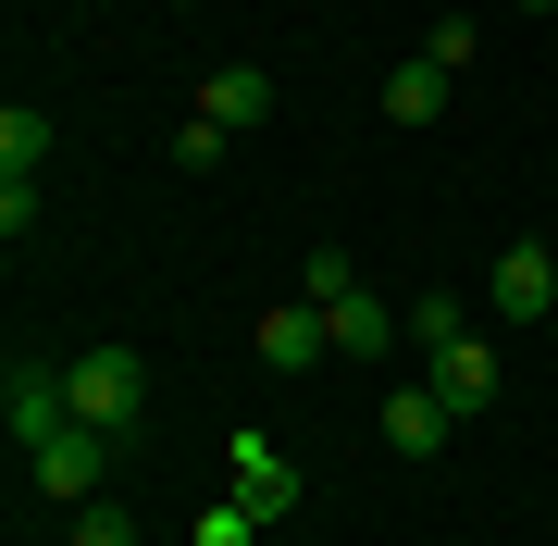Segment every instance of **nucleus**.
<instances>
[{"label":"nucleus","instance_id":"obj_1","mask_svg":"<svg viewBox=\"0 0 558 546\" xmlns=\"http://www.w3.org/2000/svg\"><path fill=\"white\" fill-rule=\"evenodd\" d=\"M62 398H75V423L137 435V410H149V361H137V348H87V361H62Z\"/></svg>","mask_w":558,"mask_h":546},{"label":"nucleus","instance_id":"obj_2","mask_svg":"<svg viewBox=\"0 0 558 546\" xmlns=\"http://www.w3.org/2000/svg\"><path fill=\"white\" fill-rule=\"evenodd\" d=\"M546 311H558V248H546V236H509L497 274H484V324L521 336V324H546Z\"/></svg>","mask_w":558,"mask_h":546},{"label":"nucleus","instance_id":"obj_3","mask_svg":"<svg viewBox=\"0 0 558 546\" xmlns=\"http://www.w3.org/2000/svg\"><path fill=\"white\" fill-rule=\"evenodd\" d=\"M112 447H124V435L62 423L50 447H25V485H38V497H62V509H87V497H100V472H112Z\"/></svg>","mask_w":558,"mask_h":546},{"label":"nucleus","instance_id":"obj_4","mask_svg":"<svg viewBox=\"0 0 558 546\" xmlns=\"http://www.w3.org/2000/svg\"><path fill=\"white\" fill-rule=\"evenodd\" d=\"M422 385H435L459 423H484V410H497V385H509V361H497V336H459V348H435V361H422Z\"/></svg>","mask_w":558,"mask_h":546},{"label":"nucleus","instance_id":"obj_5","mask_svg":"<svg viewBox=\"0 0 558 546\" xmlns=\"http://www.w3.org/2000/svg\"><path fill=\"white\" fill-rule=\"evenodd\" d=\"M0 423H13V447H50L62 423H75V398H62V361H13V373H0Z\"/></svg>","mask_w":558,"mask_h":546},{"label":"nucleus","instance_id":"obj_6","mask_svg":"<svg viewBox=\"0 0 558 546\" xmlns=\"http://www.w3.org/2000/svg\"><path fill=\"white\" fill-rule=\"evenodd\" d=\"M248 348H260V373H323V361H336V324H323L311 299H274Z\"/></svg>","mask_w":558,"mask_h":546},{"label":"nucleus","instance_id":"obj_7","mask_svg":"<svg viewBox=\"0 0 558 546\" xmlns=\"http://www.w3.org/2000/svg\"><path fill=\"white\" fill-rule=\"evenodd\" d=\"M223 472H236L223 497H248L260 522H286V509H299V460H286L274 435H236V447H223Z\"/></svg>","mask_w":558,"mask_h":546},{"label":"nucleus","instance_id":"obj_8","mask_svg":"<svg viewBox=\"0 0 558 546\" xmlns=\"http://www.w3.org/2000/svg\"><path fill=\"white\" fill-rule=\"evenodd\" d=\"M373 435L398 447V460H435V447L459 435V410L435 398V385H385V410H373Z\"/></svg>","mask_w":558,"mask_h":546},{"label":"nucleus","instance_id":"obj_9","mask_svg":"<svg viewBox=\"0 0 558 546\" xmlns=\"http://www.w3.org/2000/svg\"><path fill=\"white\" fill-rule=\"evenodd\" d=\"M323 324H336V361H385V348H410V336H398V299H373V286L336 299Z\"/></svg>","mask_w":558,"mask_h":546},{"label":"nucleus","instance_id":"obj_10","mask_svg":"<svg viewBox=\"0 0 558 546\" xmlns=\"http://www.w3.org/2000/svg\"><path fill=\"white\" fill-rule=\"evenodd\" d=\"M199 112L223 124V137H248V124H274V75H260V62H223V75L199 87Z\"/></svg>","mask_w":558,"mask_h":546},{"label":"nucleus","instance_id":"obj_11","mask_svg":"<svg viewBox=\"0 0 558 546\" xmlns=\"http://www.w3.org/2000/svg\"><path fill=\"white\" fill-rule=\"evenodd\" d=\"M398 336L422 348V361H435V348H459V336H484V311H472V299H447V286H422V299L398 311Z\"/></svg>","mask_w":558,"mask_h":546},{"label":"nucleus","instance_id":"obj_12","mask_svg":"<svg viewBox=\"0 0 558 546\" xmlns=\"http://www.w3.org/2000/svg\"><path fill=\"white\" fill-rule=\"evenodd\" d=\"M435 112H447V62H422V50H410L398 75H385V124H435Z\"/></svg>","mask_w":558,"mask_h":546},{"label":"nucleus","instance_id":"obj_13","mask_svg":"<svg viewBox=\"0 0 558 546\" xmlns=\"http://www.w3.org/2000/svg\"><path fill=\"white\" fill-rule=\"evenodd\" d=\"M260 534H274V522H260L248 497H211L199 522H186V546H260Z\"/></svg>","mask_w":558,"mask_h":546},{"label":"nucleus","instance_id":"obj_14","mask_svg":"<svg viewBox=\"0 0 558 546\" xmlns=\"http://www.w3.org/2000/svg\"><path fill=\"white\" fill-rule=\"evenodd\" d=\"M38 162H50V112L13 100V112H0V174H38Z\"/></svg>","mask_w":558,"mask_h":546},{"label":"nucleus","instance_id":"obj_15","mask_svg":"<svg viewBox=\"0 0 558 546\" xmlns=\"http://www.w3.org/2000/svg\"><path fill=\"white\" fill-rule=\"evenodd\" d=\"M62 546H137V509H124V497H87L75 522H62Z\"/></svg>","mask_w":558,"mask_h":546},{"label":"nucleus","instance_id":"obj_16","mask_svg":"<svg viewBox=\"0 0 558 546\" xmlns=\"http://www.w3.org/2000/svg\"><path fill=\"white\" fill-rule=\"evenodd\" d=\"M299 299H311V311L360 299V262H348V248H311V262H299Z\"/></svg>","mask_w":558,"mask_h":546},{"label":"nucleus","instance_id":"obj_17","mask_svg":"<svg viewBox=\"0 0 558 546\" xmlns=\"http://www.w3.org/2000/svg\"><path fill=\"white\" fill-rule=\"evenodd\" d=\"M174 162H186V174H223V124H211V112L174 124Z\"/></svg>","mask_w":558,"mask_h":546},{"label":"nucleus","instance_id":"obj_18","mask_svg":"<svg viewBox=\"0 0 558 546\" xmlns=\"http://www.w3.org/2000/svg\"><path fill=\"white\" fill-rule=\"evenodd\" d=\"M472 50H484V25H472V13H447L435 38H422V62H447V75H459V62H472Z\"/></svg>","mask_w":558,"mask_h":546},{"label":"nucleus","instance_id":"obj_19","mask_svg":"<svg viewBox=\"0 0 558 546\" xmlns=\"http://www.w3.org/2000/svg\"><path fill=\"white\" fill-rule=\"evenodd\" d=\"M521 13H558V0H521Z\"/></svg>","mask_w":558,"mask_h":546},{"label":"nucleus","instance_id":"obj_20","mask_svg":"<svg viewBox=\"0 0 558 546\" xmlns=\"http://www.w3.org/2000/svg\"><path fill=\"white\" fill-rule=\"evenodd\" d=\"M174 13H199V0H174Z\"/></svg>","mask_w":558,"mask_h":546}]
</instances>
